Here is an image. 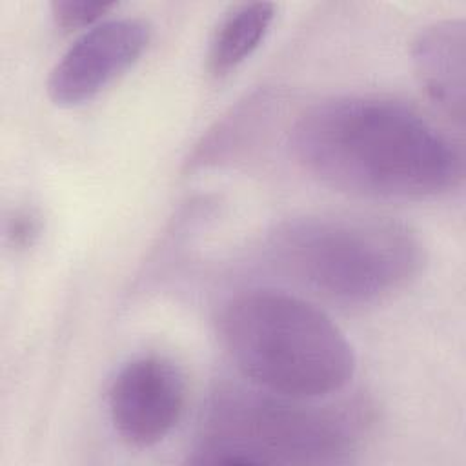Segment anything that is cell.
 Returning a JSON list of instances; mask_svg holds the SVG:
<instances>
[{
  "label": "cell",
  "instance_id": "cell-1",
  "mask_svg": "<svg viewBox=\"0 0 466 466\" xmlns=\"http://www.w3.org/2000/svg\"><path fill=\"white\" fill-rule=\"evenodd\" d=\"M291 149L319 182L380 200H422L455 189L461 146L413 106L382 95H342L295 120Z\"/></svg>",
  "mask_w": 466,
  "mask_h": 466
},
{
  "label": "cell",
  "instance_id": "cell-2",
  "mask_svg": "<svg viewBox=\"0 0 466 466\" xmlns=\"http://www.w3.org/2000/svg\"><path fill=\"white\" fill-rule=\"evenodd\" d=\"M222 346L260 390L313 400L342 390L355 353L340 328L317 306L275 289H249L218 315Z\"/></svg>",
  "mask_w": 466,
  "mask_h": 466
},
{
  "label": "cell",
  "instance_id": "cell-3",
  "mask_svg": "<svg viewBox=\"0 0 466 466\" xmlns=\"http://www.w3.org/2000/svg\"><path fill=\"white\" fill-rule=\"evenodd\" d=\"M268 251L299 284L346 306L391 295L422 264L420 242L406 224L355 213L284 220L269 233Z\"/></svg>",
  "mask_w": 466,
  "mask_h": 466
},
{
  "label": "cell",
  "instance_id": "cell-4",
  "mask_svg": "<svg viewBox=\"0 0 466 466\" xmlns=\"http://www.w3.org/2000/svg\"><path fill=\"white\" fill-rule=\"evenodd\" d=\"M357 442V420L342 410L228 384L202 410L189 462L342 464Z\"/></svg>",
  "mask_w": 466,
  "mask_h": 466
},
{
  "label": "cell",
  "instance_id": "cell-5",
  "mask_svg": "<svg viewBox=\"0 0 466 466\" xmlns=\"http://www.w3.org/2000/svg\"><path fill=\"white\" fill-rule=\"evenodd\" d=\"M186 379L180 368L160 355H142L115 375L107 410L118 437L146 448L164 441L182 419Z\"/></svg>",
  "mask_w": 466,
  "mask_h": 466
},
{
  "label": "cell",
  "instance_id": "cell-6",
  "mask_svg": "<svg viewBox=\"0 0 466 466\" xmlns=\"http://www.w3.org/2000/svg\"><path fill=\"white\" fill-rule=\"evenodd\" d=\"M149 40V24L135 16L107 18L86 29L49 75L51 100L78 106L95 98L140 60Z\"/></svg>",
  "mask_w": 466,
  "mask_h": 466
},
{
  "label": "cell",
  "instance_id": "cell-7",
  "mask_svg": "<svg viewBox=\"0 0 466 466\" xmlns=\"http://www.w3.org/2000/svg\"><path fill=\"white\" fill-rule=\"evenodd\" d=\"M466 27L461 18L424 27L413 40L415 75L439 111L459 127L464 122Z\"/></svg>",
  "mask_w": 466,
  "mask_h": 466
},
{
  "label": "cell",
  "instance_id": "cell-8",
  "mask_svg": "<svg viewBox=\"0 0 466 466\" xmlns=\"http://www.w3.org/2000/svg\"><path fill=\"white\" fill-rule=\"evenodd\" d=\"M271 102L273 98L266 91L251 93L240 100L200 138L187 158V167H213L246 153L266 129Z\"/></svg>",
  "mask_w": 466,
  "mask_h": 466
},
{
  "label": "cell",
  "instance_id": "cell-9",
  "mask_svg": "<svg viewBox=\"0 0 466 466\" xmlns=\"http://www.w3.org/2000/svg\"><path fill=\"white\" fill-rule=\"evenodd\" d=\"M275 18V5L249 2L231 7L215 27L208 49V71L224 76L237 69L262 44Z\"/></svg>",
  "mask_w": 466,
  "mask_h": 466
},
{
  "label": "cell",
  "instance_id": "cell-10",
  "mask_svg": "<svg viewBox=\"0 0 466 466\" xmlns=\"http://www.w3.org/2000/svg\"><path fill=\"white\" fill-rule=\"evenodd\" d=\"M115 5V2L56 0L51 4V15L62 29H89L96 25Z\"/></svg>",
  "mask_w": 466,
  "mask_h": 466
},
{
  "label": "cell",
  "instance_id": "cell-11",
  "mask_svg": "<svg viewBox=\"0 0 466 466\" xmlns=\"http://www.w3.org/2000/svg\"><path fill=\"white\" fill-rule=\"evenodd\" d=\"M40 222L35 213L27 209L15 211L5 226V235L11 246L15 248H27L33 244V240L38 237Z\"/></svg>",
  "mask_w": 466,
  "mask_h": 466
}]
</instances>
